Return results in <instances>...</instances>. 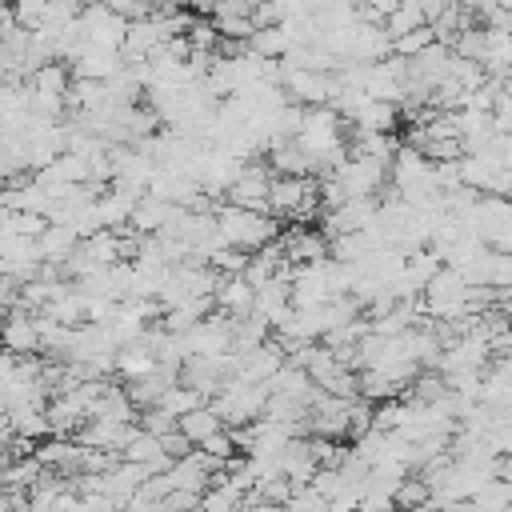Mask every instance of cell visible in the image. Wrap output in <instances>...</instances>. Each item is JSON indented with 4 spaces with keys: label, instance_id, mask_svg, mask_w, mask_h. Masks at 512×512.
I'll list each match as a JSON object with an SVG mask.
<instances>
[{
    "label": "cell",
    "instance_id": "6da1fadb",
    "mask_svg": "<svg viewBox=\"0 0 512 512\" xmlns=\"http://www.w3.org/2000/svg\"><path fill=\"white\" fill-rule=\"evenodd\" d=\"M480 64H488L496 72H512V32L484 28V60Z\"/></svg>",
    "mask_w": 512,
    "mask_h": 512
}]
</instances>
